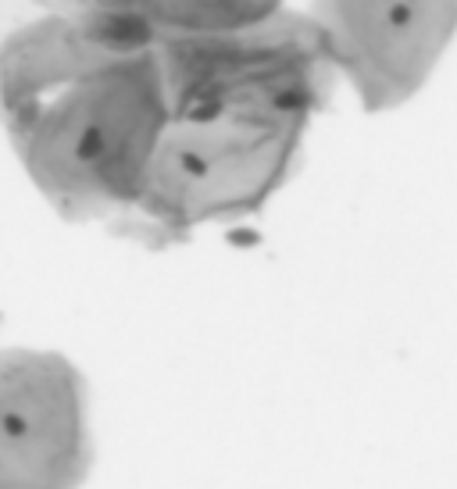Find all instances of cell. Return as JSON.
I'll use <instances>...</instances> for the list:
<instances>
[{"label": "cell", "mask_w": 457, "mask_h": 489, "mask_svg": "<svg viewBox=\"0 0 457 489\" xmlns=\"http://www.w3.org/2000/svg\"><path fill=\"white\" fill-rule=\"evenodd\" d=\"M107 33L114 40H121V43H129V40H147V25L143 22H133V18H118Z\"/></svg>", "instance_id": "cell-1"}, {"label": "cell", "mask_w": 457, "mask_h": 489, "mask_svg": "<svg viewBox=\"0 0 457 489\" xmlns=\"http://www.w3.org/2000/svg\"><path fill=\"white\" fill-rule=\"evenodd\" d=\"M100 150H104V136H100V129H86V133L79 136L75 154H79L82 161H93V158H100Z\"/></svg>", "instance_id": "cell-2"}, {"label": "cell", "mask_w": 457, "mask_h": 489, "mask_svg": "<svg viewBox=\"0 0 457 489\" xmlns=\"http://www.w3.org/2000/svg\"><path fill=\"white\" fill-rule=\"evenodd\" d=\"M386 22H389L393 29H404V25H411V8H407V4H393V8L386 11Z\"/></svg>", "instance_id": "cell-3"}, {"label": "cell", "mask_w": 457, "mask_h": 489, "mask_svg": "<svg viewBox=\"0 0 457 489\" xmlns=\"http://www.w3.org/2000/svg\"><path fill=\"white\" fill-rule=\"evenodd\" d=\"M182 168H186L190 175H207V161H204L200 154H193V150H186V154H182Z\"/></svg>", "instance_id": "cell-4"}, {"label": "cell", "mask_w": 457, "mask_h": 489, "mask_svg": "<svg viewBox=\"0 0 457 489\" xmlns=\"http://www.w3.org/2000/svg\"><path fill=\"white\" fill-rule=\"evenodd\" d=\"M218 111H222V107H218V104H215V100H207V104H204V107H197V111H193V118H204V121H207V118H215V114H218Z\"/></svg>", "instance_id": "cell-5"}]
</instances>
